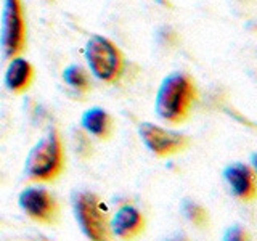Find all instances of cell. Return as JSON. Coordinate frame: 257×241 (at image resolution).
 <instances>
[{
    "instance_id": "9",
    "label": "cell",
    "mask_w": 257,
    "mask_h": 241,
    "mask_svg": "<svg viewBox=\"0 0 257 241\" xmlns=\"http://www.w3.org/2000/svg\"><path fill=\"white\" fill-rule=\"evenodd\" d=\"M145 230V217L135 206H120L109 223L111 235L122 239H132L140 236Z\"/></svg>"
},
{
    "instance_id": "2",
    "label": "cell",
    "mask_w": 257,
    "mask_h": 241,
    "mask_svg": "<svg viewBox=\"0 0 257 241\" xmlns=\"http://www.w3.org/2000/svg\"><path fill=\"white\" fill-rule=\"evenodd\" d=\"M64 150L61 137L56 129H52L42 140H39L26 158L28 179L36 182H53L64 171Z\"/></svg>"
},
{
    "instance_id": "4",
    "label": "cell",
    "mask_w": 257,
    "mask_h": 241,
    "mask_svg": "<svg viewBox=\"0 0 257 241\" xmlns=\"http://www.w3.org/2000/svg\"><path fill=\"white\" fill-rule=\"evenodd\" d=\"M85 58L93 76L103 82L119 80L124 71V56L114 42L103 36H92L85 45Z\"/></svg>"
},
{
    "instance_id": "11",
    "label": "cell",
    "mask_w": 257,
    "mask_h": 241,
    "mask_svg": "<svg viewBox=\"0 0 257 241\" xmlns=\"http://www.w3.org/2000/svg\"><path fill=\"white\" fill-rule=\"evenodd\" d=\"M80 124L87 134L93 135L98 140H108L114 134V119L111 117L106 109L100 106L87 109L80 117Z\"/></svg>"
},
{
    "instance_id": "10",
    "label": "cell",
    "mask_w": 257,
    "mask_h": 241,
    "mask_svg": "<svg viewBox=\"0 0 257 241\" xmlns=\"http://www.w3.org/2000/svg\"><path fill=\"white\" fill-rule=\"evenodd\" d=\"M32 80H34L32 64L21 56H13L5 71V85L8 90L18 95L24 93L31 87Z\"/></svg>"
},
{
    "instance_id": "8",
    "label": "cell",
    "mask_w": 257,
    "mask_h": 241,
    "mask_svg": "<svg viewBox=\"0 0 257 241\" xmlns=\"http://www.w3.org/2000/svg\"><path fill=\"white\" fill-rule=\"evenodd\" d=\"M223 179L233 196L244 203H252L257 196V182L252 167L243 163H231L223 169Z\"/></svg>"
},
{
    "instance_id": "14",
    "label": "cell",
    "mask_w": 257,
    "mask_h": 241,
    "mask_svg": "<svg viewBox=\"0 0 257 241\" xmlns=\"http://www.w3.org/2000/svg\"><path fill=\"white\" fill-rule=\"evenodd\" d=\"M223 239L225 241H243V239H249V235L244 228L235 225V227H230L227 231H225Z\"/></svg>"
},
{
    "instance_id": "12",
    "label": "cell",
    "mask_w": 257,
    "mask_h": 241,
    "mask_svg": "<svg viewBox=\"0 0 257 241\" xmlns=\"http://www.w3.org/2000/svg\"><path fill=\"white\" fill-rule=\"evenodd\" d=\"M63 79L71 88L80 92V93H85L90 90V77H88V72L79 66V64H69L68 68H64L63 71Z\"/></svg>"
},
{
    "instance_id": "13",
    "label": "cell",
    "mask_w": 257,
    "mask_h": 241,
    "mask_svg": "<svg viewBox=\"0 0 257 241\" xmlns=\"http://www.w3.org/2000/svg\"><path fill=\"white\" fill-rule=\"evenodd\" d=\"M182 212L187 217L188 222L195 225L196 228L204 230L209 225V212L204 206L198 204L196 201L191 199H183L182 201Z\"/></svg>"
},
{
    "instance_id": "5",
    "label": "cell",
    "mask_w": 257,
    "mask_h": 241,
    "mask_svg": "<svg viewBox=\"0 0 257 241\" xmlns=\"http://www.w3.org/2000/svg\"><path fill=\"white\" fill-rule=\"evenodd\" d=\"M28 26L24 18L23 0H4L2 29H0V48L5 58L20 56L26 47Z\"/></svg>"
},
{
    "instance_id": "1",
    "label": "cell",
    "mask_w": 257,
    "mask_h": 241,
    "mask_svg": "<svg viewBox=\"0 0 257 241\" xmlns=\"http://www.w3.org/2000/svg\"><path fill=\"white\" fill-rule=\"evenodd\" d=\"M198 98L195 80L187 72L177 71L164 77L156 95L158 116L171 124H182L188 119Z\"/></svg>"
},
{
    "instance_id": "6",
    "label": "cell",
    "mask_w": 257,
    "mask_h": 241,
    "mask_svg": "<svg viewBox=\"0 0 257 241\" xmlns=\"http://www.w3.org/2000/svg\"><path fill=\"white\" fill-rule=\"evenodd\" d=\"M23 212L37 223L53 225L60 219V204L55 196L44 187H28L20 193L18 198Z\"/></svg>"
},
{
    "instance_id": "3",
    "label": "cell",
    "mask_w": 257,
    "mask_h": 241,
    "mask_svg": "<svg viewBox=\"0 0 257 241\" xmlns=\"http://www.w3.org/2000/svg\"><path fill=\"white\" fill-rule=\"evenodd\" d=\"M72 207L80 230L93 241H106L111 238L108 214L103 201L92 191H74Z\"/></svg>"
},
{
    "instance_id": "7",
    "label": "cell",
    "mask_w": 257,
    "mask_h": 241,
    "mask_svg": "<svg viewBox=\"0 0 257 241\" xmlns=\"http://www.w3.org/2000/svg\"><path fill=\"white\" fill-rule=\"evenodd\" d=\"M139 134L147 148L158 158H167L182 153L190 147V139L185 134L167 131L151 123H142Z\"/></svg>"
}]
</instances>
